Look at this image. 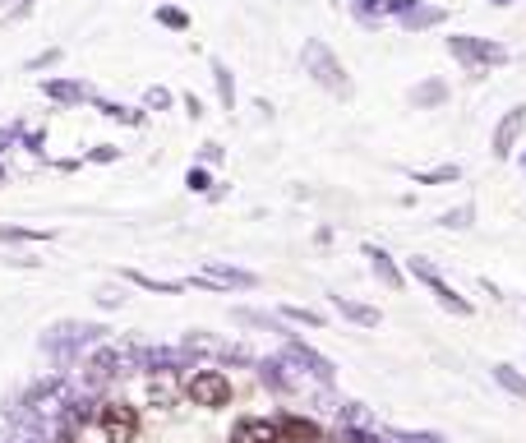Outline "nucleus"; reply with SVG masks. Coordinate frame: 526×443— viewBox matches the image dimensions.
I'll return each mask as SVG.
<instances>
[{"instance_id":"f257e3e1","label":"nucleus","mask_w":526,"mask_h":443,"mask_svg":"<svg viewBox=\"0 0 526 443\" xmlns=\"http://www.w3.org/2000/svg\"><path fill=\"white\" fill-rule=\"evenodd\" d=\"M300 65H305V74H310L314 84L323 88V93H333L347 102L351 93H356V84H351L347 65L333 56V47L323 42V37H305V47H300Z\"/></svg>"},{"instance_id":"f03ea898","label":"nucleus","mask_w":526,"mask_h":443,"mask_svg":"<svg viewBox=\"0 0 526 443\" xmlns=\"http://www.w3.org/2000/svg\"><path fill=\"white\" fill-rule=\"evenodd\" d=\"M443 47H448V56H453L467 74H485V70H499V65H508V47H503V42H494V37L453 33Z\"/></svg>"},{"instance_id":"7ed1b4c3","label":"nucleus","mask_w":526,"mask_h":443,"mask_svg":"<svg viewBox=\"0 0 526 443\" xmlns=\"http://www.w3.org/2000/svg\"><path fill=\"white\" fill-rule=\"evenodd\" d=\"M97 342H107V328L102 324H74V319L56 324L47 337H42V347L56 356V365H74V360L84 356L88 347H97Z\"/></svg>"},{"instance_id":"20e7f679","label":"nucleus","mask_w":526,"mask_h":443,"mask_svg":"<svg viewBox=\"0 0 526 443\" xmlns=\"http://www.w3.org/2000/svg\"><path fill=\"white\" fill-rule=\"evenodd\" d=\"M402 273H407V277H416L420 287H430V296L439 300V305H443L448 314H457V319H471V314H476V305H471L467 296H457V287H453V282H448V277L439 273V268L430 264V259H420V254H411Z\"/></svg>"},{"instance_id":"39448f33","label":"nucleus","mask_w":526,"mask_h":443,"mask_svg":"<svg viewBox=\"0 0 526 443\" xmlns=\"http://www.w3.org/2000/svg\"><path fill=\"white\" fill-rule=\"evenodd\" d=\"M383 19H393L402 33H430L448 19V10L430 0H383Z\"/></svg>"},{"instance_id":"423d86ee","label":"nucleus","mask_w":526,"mask_h":443,"mask_svg":"<svg viewBox=\"0 0 526 443\" xmlns=\"http://www.w3.org/2000/svg\"><path fill=\"white\" fill-rule=\"evenodd\" d=\"M282 365H291V370H300L305 379H314V384L333 388L337 384V365L328 356H319L314 347H305V342H296V337H287V347H282Z\"/></svg>"},{"instance_id":"0eeeda50","label":"nucleus","mask_w":526,"mask_h":443,"mask_svg":"<svg viewBox=\"0 0 526 443\" xmlns=\"http://www.w3.org/2000/svg\"><path fill=\"white\" fill-rule=\"evenodd\" d=\"M190 287H204V291H254V287H259V273L236 268V264H227V259H208L204 273L190 277Z\"/></svg>"},{"instance_id":"6e6552de","label":"nucleus","mask_w":526,"mask_h":443,"mask_svg":"<svg viewBox=\"0 0 526 443\" xmlns=\"http://www.w3.org/2000/svg\"><path fill=\"white\" fill-rule=\"evenodd\" d=\"M185 397L204 411H222L231 402V379L222 370H194L190 379H185Z\"/></svg>"},{"instance_id":"1a4fd4ad","label":"nucleus","mask_w":526,"mask_h":443,"mask_svg":"<svg viewBox=\"0 0 526 443\" xmlns=\"http://www.w3.org/2000/svg\"><path fill=\"white\" fill-rule=\"evenodd\" d=\"M97 430H102V443H134L139 411L130 402H97Z\"/></svg>"},{"instance_id":"9d476101","label":"nucleus","mask_w":526,"mask_h":443,"mask_svg":"<svg viewBox=\"0 0 526 443\" xmlns=\"http://www.w3.org/2000/svg\"><path fill=\"white\" fill-rule=\"evenodd\" d=\"M125 356H130V351L111 347V342H97V351H88V356H84V388H88V393L107 388L111 374L120 370V360H125Z\"/></svg>"},{"instance_id":"9b49d317","label":"nucleus","mask_w":526,"mask_h":443,"mask_svg":"<svg viewBox=\"0 0 526 443\" xmlns=\"http://www.w3.org/2000/svg\"><path fill=\"white\" fill-rule=\"evenodd\" d=\"M522 134H526V102H517V107H508L499 116V125H494L490 153L499 157V162H508V157H513V148L522 144Z\"/></svg>"},{"instance_id":"f8f14e48","label":"nucleus","mask_w":526,"mask_h":443,"mask_svg":"<svg viewBox=\"0 0 526 443\" xmlns=\"http://www.w3.org/2000/svg\"><path fill=\"white\" fill-rule=\"evenodd\" d=\"M42 97H47V102H56V107H84V102H93L97 93L84 84V79L56 74V79H42Z\"/></svg>"},{"instance_id":"ddd939ff","label":"nucleus","mask_w":526,"mask_h":443,"mask_svg":"<svg viewBox=\"0 0 526 443\" xmlns=\"http://www.w3.org/2000/svg\"><path fill=\"white\" fill-rule=\"evenodd\" d=\"M360 254L370 259L374 277H379V282H383V287H388V291H402V287H407V273L397 268V259H393V254H388V250H383V245H360Z\"/></svg>"},{"instance_id":"4468645a","label":"nucleus","mask_w":526,"mask_h":443,"mask_svg":"<svg viewBox=\"0 0 526 443\" xmlns=\"http://www.w3.org/2000/svg\"><path fill=\"white\" fill-rule=\"evenodd\" d=\"M277 439H282L277 420H268V416H240L231 425V443H277Z\"/></svg>"},{"instance_id":"2eb2a0df","label":"nucleus","mask_w":526,"mask_h":443,"mask_svg":"<svg viewBox=\"0 0 526 443\" xmlns=\"http://www.w3.org/2000/svg\"><path fill=\"white\" fill-rule=\"evenodd\" d=\"M407 102H411L416 111H439L443 102H448V84H443L439 74H430V79H420V84L411 88Z\"/></svg>"},{"instance_id":"dca6fc26","label":"nucleus","mask_w":526,"mask_h":443,"mask_svg":"<svg viewBox=\"0 0 526 443\" xmlns=\"http://www.w3.org/2000/svg\"><path fill=\"white\" fill-rule=\"evenodd\" d=\"M333 310L356 328H379L383 324V314L374 310V305H360V300H351V296H333Z\"/></svg>"},{"instance_id":"f3484780","label":"nucleus","mask_w":526,"mask_h":443,"mask_svg":"<svg viewBox=\"0 0 526 443\" xmlns=\"http://www.w3.org/2000/svg\"><path fill=\"white\" fill-rule=\"evenodd\" d=\"M208 70H213V88H217L222 111H236V74H231V65L222 56H213L208 60Z\"/></svg>"},{"instance_id":"a211bd4d","label":"nucleus","mask_w":526,"mask_h":443,"mask_svg":"<svg viewBox=\"0 0 526 443\" xmlns=\"http://www.w3.org/2000/svg\"><path fill=\"white\" fill-rule=\"evenodd\" d=\"M93 107L102 111L107 120L130 125V130H144V125H148V111H144V107H125V102H107V97H93Z\"/></svg>"},{"instance_id":"6ab92c4d","label":"nucleus","mask_w":526,"mask_h":443,"mask_svg":"<svg viewBox=\"0 0 526 443\" xmlns=\"http://www.w3.org/2000/svg\"><path fill=\"white\" fill-rule=\"evenodd\" d=\"M277 434H282V439H296V443H323V430L310 416H282L277 420Z\"/></svg>"},{"instance_id":"aec40b11","label":"nucleus","mask_w":526,"mask_h":443,"mask_svg":"<svg viewBox=\"0 0 526 443\" xmlns=\"http://www.w3.org/2000/svg\"><path fill=\"white\" fill-rule=\"evenodd\" d=\"M411 176V185H457L462 180V167L457 162H439V167H430V171H407Z\"/></svg>"},{"instance_id":"412c9836","label":"nucleus","mask_w":526,"mask_h":443,"mask_svg":"<svg viewBox=\"0 0 526 443\" xmlns=\"http://www.w3.org/2000/svg\"><path fill=\"white\" fill-rule=\"evenodd\" d=\"M490 374H494V384H499L508 397H522V402H526V374L517 370V365H508V360H499V365H494Z\"/></svg>"},{"instance_id":"4be33fe9","label":"nucleus","mask_w":526,"mask_h":443,"mask_svg":"<svg viewBox=\"0 0 526 443\" xmlns=\"http://www.w3.org/2000/svg\"><path fill=\"white\" fill-rule=\"evenodd\" d=\"M176 397H180L176 374H153V379H148V402H153V407H176Z\"/></svg>"},{"instance_id":"5701e85b","label":"nucleus","mask_w":526,"mask_h":443,"mask_svg":"<svg viewBox=\"0 0 526 443\" xmlns=\"http://www.w3.org/2000/svg\"><path fill=\"white\" fill-rule=\"evenodd\" d=\"M56 236V231H42V227H10V222H0V240H5V245H42V240H51Z\"/></svg>"},{"instance_id":"b1692460","label":"nucleus","mask_w":526,"mask_h":443,"mask_svg":"<svg viewBox=\"0 0 526 443\" xmlns=\"http://www.w3.org/2000/svg\"><path fill=\"white\" fill-rule=\"evenodd\" d=\"M351 19H356L360 28H379L383 24V0H347Z\"/></svg>"},{"instance_id":"393cba45","label":"nucleus","mask_w":526,"mask_h":443,"mask_svg":"<svg viewBox=\"0 0 526 443\" xmlns=\"http://www.w3.org/2000/svg\"><path fill=\"white\" fill-rule=\"evenodd\" d=\"M134 282V287H144V291H157V296H180L185 291V282H157V277H148V273H139V268H130L125 273Z\"/></svg>"},{"instance_id":"a878e982","label":"nucleus","mask_w":526,"mask_h":443,"mask_svg":"<svg viewBox=\"0 0 526 443\" xmlns=\"http://www.w3.org/2000/svg\"><path fill=\"white\" fill-rule=\"evenodd\" d=\"M471 222H476V204H457L448 213H439V227H448V231H467Z\"/></svg>"},{"instance_id":"bb28decb","label":"nucleus","mask_w":526,"mask_h":443,"mask_svg":"<svg viewBox=\"0 0 526 443\" xmlns=\"http://www.w3.org/2000/svg\"><path fill=\"white\" fill-rule=\"evenodd\" d=\"M259 379L273 388V393H287L291 388V379L282 374V360H259Z\"/></svg>"},{"instance_id":"cd10ccee","label":"nucleus","mask_w":526,"mask_h":443,"mask_svg":"<svg viewBox=\"0 0 526 443\" xmlns=\"http://www.w3.org/2000/svg\"><path fill=\"white\" fill-rule=\"evenodd\" d=\"M383 439H393V443H448L443 434H430V430H397V425H388V430H383Z\"/></svg>"},{"instance_id":"c85d7f7f","label":"nucleus","mask_w":526,"mask_h":443,"mask_svg":"<svg viewBox=\"0 0 526 443\" xmlns=\"http://www.w3.org/2000/svg\"><path fill=\"white\" fill-rule=\"evenodd\" d=\"M157 24L171 28V33H190V14L176 10V5H157Z\"/></svg>"},{"instance_id":"c756f323","label":"nucleus","mask_w":526,"mask_h":443,"mask_svg":"<svg viewBox=\"0 0 526 443\" xmlns=\"http://www.w3.org/2000/svg\"><path fill=\"white\" fill-rule=\"evenodd\" d=\"M176 107V93H171V88H162V84H153L144 93V111H171Z\"/></svg>"},{"instance_id":"7c9ffc66","label":"nucleus","mask_w":526,"mask_h":443,"mask_svg":"<svg viewBox=\"0 0 526 443\" xmlns=\"http://www.w3.org/2000/svg\"><path fill=\"white\" fill-rule=\"evenodd\" d=\"M236 324H245V328H268V333H282V324H277L273 314H254V310H236L231 314Z\"/></svg>"},{"instance_id":"2f4dec72","label":"nucleus","mask_w":526,"mask_h":443,"mask_svg":"<svg viewBox=\"0 0 526 443\" xmlns=\"http://www.w3.org/2000/svg\"><path fill=\"white\" fill-rule=\"evenodd\" d=\"M185 190H190V194H208V190H213V171L194 162V167L185 171Z\"/></svg>"},{"instance_id":"473e14b6","label":"nucleus","mask_w":526,"mask_h":443,"mask_svg":"<svg viewBox=\"0 0 526 443\" xmlns=\"http://www.w3.org/2000/svg\"><path fill=\"white\" fill-rule=\"evenodd\" d=\"M282 319H291V324H305V328H323V314L319 310H305V305H282Z\"/></svg>"},{"instance_id":"72a5a7b5","label":"nucleus","mask_w":526,"mask_h":443,"mask_svg":"<svg viewBox=\"0 0 526 443\" xmlns=\"http://www.w3.org/2000/svg\"><path fill=\"white\" fill-rule=\"evenodd\" d=\"M84 162H97V167H111V162H120V148L116 144H97L84 153Z\"/></svg>"},{"instance_id":"f704fd0d","label":"nucleus","mask_w":526,"mask_h":443,"mask_svg":"<svg viewBox=\"0 0 526 443\" xmlns=\"http://www.w3.org/2000/svg\"><path fill=\"white\" fill-rule=\"evenodd\" d=\"M19 144H24L33 157H47V130H24L19 134Z\"/></svg>"},{"instance_id":"c9c22d12","label":"nucleus","mask_w":526,"mask_h":443,"mask_svg":"<svg viewBox=\"0 0 526 443\" xmlns=\"http://www.w3.org/2000/svg\"><path fill=\"white\" fill-rule=\"evenodd\" d=\"M19 134H24V125H0V157L19 144Z\"/></svg>"},{"instance_id":"e433bc0d","label":"nucleus","mask_w":526,"mask_h":443,"mask_svg":"<svg viewBox=\"0 0 526 443\" xmlns=\"http://www.w3.org/2000/svg\"><path fill=\"white\" fill-rule=\"evenodd\" d=\"M222 162V144H204L199 148V167H217Z\"/></svg>"},{"instance_id":"4c0bfd02","label":"nucleus","mask_w":526,"mask_h":443,"mask_svg":"<svg viewBox=\"0 0 526 443\" xmlns=\"http://www.w3.org/2000/svg\"><path fill=\"white\" fill-rule=\"evenodd\" d=\"M56 60H60V47H51V51H42V56L28 60V70H47V65H56Z\"/></svg>"},{"instance_id":"58836bf2","label":"nucleus","mask_w":526,"mask_h":443,"mask_svg":"<svg viewBox=\"0 0 526 443\" xmlns=\"http://www.w3.org/2000/svg\"><path fill=\"white\" fill-rule=\"evenodd\" d=\"M180 102H185V116H194V120L204 116V102H199V97H194V93H185V97H180Z\"/></svg>"},{"instance_id":"ea45409f","label":"nucleus","mask_w":526,"mask_h":443,"mask_svg":"<svg viewBox=\"0 0 526 443\" xmlns=\"http://www.w3.org/2000/svg\"><path fill=\"white\" fill-rule=\"evenodd\" d=\"M65 443H88V439H84V434H70V439H65Z\"/></svg>"},{"instance_id":"a19ab883","label":"nucleus","mask_w":526,"mask_h":443,"mask_svg":"<svg viewBox=\"0 0 526 443\" xmlns=\"http://www.w3.org/2000/svg\"><path fill=\"white\" fill-rule=\"evenodd\" d=\"M490 5H499V10H503V5H513V0H490Z\"/></svg>"},{"instance_id":"79ce46f5","label":"nucleus","mask_w":526,"mask_h":443,"mask_svg":"<svg viewBox=\"0 0 526 443\" xmlns=\"http://www.w3.org/2000/svg\"><path fill=\"white\" fill-rule=\"evenodd\" d=\"M5 180H10V171H5V167H0V185H5Z\"/></svg>"},{"instance_id":"37998d69","label":"nucleus","mask_w":526,"mask_h":443,"mask_svg":"<svg viewBox=\"0 0 526 443\" xmlns=\"http://www.w3.org/2000/svg\"><path fill=\"white\" fill-rule=\"evenodd\" d=\"M277 443H296V439H277Z\"/></svg>"},{"instance_id":"c03bdc74","label":"nucleus","mask_w":526,"mask_h":443,"mask_svg":"<svg viewBox=\"0 0 526 443\" xmlns=\"http://www.w3.org/2000/svg\"><path fill=\"white\" fill-rule=\"evenodd\" d=\"M522 171H526V153H522Z\"/></svg>"},{"instance_id":"a18cd8bd","label":"nucleus","mask_w":526,"mask_h":443,"mask_svg":"<svg viewBox=\"0 0 526 443\" xmlns=\"http://www.w3.org/2000/svg\"><path fill=\"white\" fill-rule=\"evenodd\" d=\"M51 443H65V439H51Z\"/></svg>"}]
</instances>
